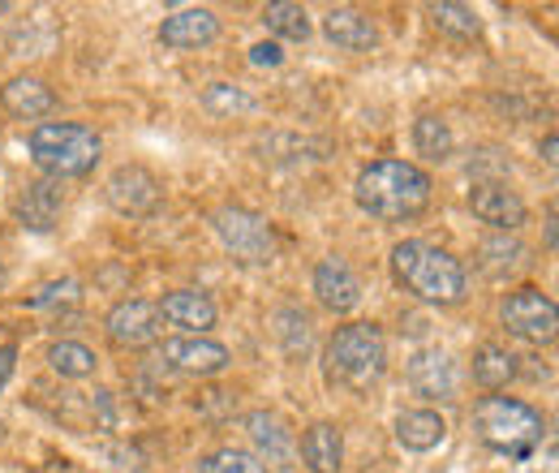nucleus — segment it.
Here are the masks:
<instances>
[{"label": "nucleus", "mask_w": 559, "mask_h": 473, "mask_svg": "<svg viewBox=\"0 0 559 473\" xmlns=\"http://www.w3.org/2000/svg\"><path fill=\"white\" fill-rule=\"evenodd\" d=\"M357 206L374 220H418L430 206V177L409 159H379L357 173Z\"/></svg>", "instance_id": "1"}, {"label": "nucleus", "mask_w": 559, "mask_h": 473, "mask_svg": "<svg viewBox=\"0 0 559 473\" xmlns=\"http://www.w3.org/2000/svg\"><path fill=\"white\" fill-rule=\"evenodd\" d=\"M392 271L396 284L405 293H414L418 301H435V306H456L465 297V268L426 241H401L392 250Z\"/></svg>", "instance_id": "2"}, {"label": "nucleus", "mask_w": 559, "mask_h": 473, "mask_svg": "<svg viewBox=\"0 0 559 473\" xmlns=\"http://www.w3.org/2000/svg\"><path fill=\"white\" fill-rule=\"evenodd\" d=\"M26 142H31V159L57 181L91 173L99 164V151H104V138L82 121H44L31 130Z\"/></svg>", "instance_id": "3"}, {"label": "nucleus", "mask_w": 559, "mask_h": 473, "mask_svg": "<svg viewBox=\"0 0 559 473\" xmlns=\"http://www.w3.org/2000/svg\"><path fill=\"white\" fill-rule=\"evenodd\" d=\"M383 366H388V344H383V332L374 323L336 328V336L328 340V348H323V370L341 388L361 392V388L379 383Z\"/></svg>", "instance_id": "4"}, {"label": "nucleus", "mask_w": 559, "mask_h": 473, "mask_svg": "<svg viewBox=\"0 0 559 473\" xmlns=\"http://www.w3.org/2000/svg\"><path fill=\"white\" fill-rule=\"evenodd\" d=\"M474 426H478V439L487 448L508 452V457H530V448L547 430L538 409H530L525 401H512V397H483L474 409Z\"/></svg>", "instance_id": "5"}, {"label": "nucleus", "mask_w": 559, "mask_h": 473, "mask_svg": "<svg viewBox=\"0 0 559 473\" xmlns=\"http://www.w3.org/2000/svg\"><path fill=\"white\" fill-rule=\"evenodd\" d=\"M215 224V237L219 246L237 259V263H250V268H267L276 259V233L263 215L246 211V206H219L211 215Z\"/></svg>", "instance_id": "6"}, {"label": "nucleus", "mask_w": 559, "mask_h": 473, "mask_svg": "<svg viewBox=\"0 0 559 473\" xmlns=\"http://www.w3.org/2000/svg\"><path fill=\"white\" fill-rule=\"evenodd\" d=\"M499 319L508 328V336L530 340V344H551L559 336V310L543 288H516L503 297Z\"/></svg>", "instance_id": "7"}, {"label": "nucleus", "mask_w": 559, "mask_h": 473, "mask_svg": "<svg viewBox=\"0 0 559 473\" xmlns=\"http://www.w3.org/2000/svg\"><path fill=\"white\" fill-rule=\"evenodd\" d=\"M104 199H108L112 211H121V215H130V220H142V215L159 211V203H164V186H159L155 173H146L142 164H121V168L108 177Z\"/></svg>", "instance_id": "8"}, {"label": "nucleus", "mask_w": 559, "mask_h": 473, "mask_svg": "<svg viewBox=\"0 0 559 473\" xmlns=\"http://www.w3.org/2000/svg\"><path fill=\"white\" fill-rule=\"evenodd\" d=\"M108 336L117 340L121 348H146L155 344L159 332H164V319H159V306L155 301H142V297H130V301H117L104 319Z\"/></svg>", "instance_id": "9"}, {"label": "nucleus", "mask_w": 559, "mask_h": 473, "mask_svg": "<svg viewBox=\"0 0 559 473\" xmlns=\"http://www.w3.org/2000/svg\"><path fill=\"white\" fill-rule=\"evenodd\" d=\"M469 211L490 224L495 233H516L521 224H525V203H521V194L516 190H508L503 181H478L474 190H469Z\"/></svg>", "instance_id": "10"}, {"label": "nucleus", "mask_w": 559, "mask_h": 473, "mask_svg": "<svg viewBox=\"0 0 559 473\" xmlns=\"http://www.w3.org/2000/svg\"><path fill=\"white\" fill-rule=\"evenodd\" d=\"M164 362H168L173 370H181V375L207 379V375H219V370L228 366V348H224L219 340H207V336L164 340Z\"/></svg>", "instance_id": "11"}, {"label": "nucleus", "mask_w": 559, "mask_h": 473, "mask_svg": "<svg viewBox=\"0 0 559 473\" xmlns=\"http://www.w3.org/2000/svg\"><path fill=\"white\" fill-rule=\"evenodd\" d=\"M314 293H319V301L332 310V315H349L357 310V301H361V280L353 275V268L345 259H323L319 268H314Z\"/></svg>", "instance_id": "12"}, {"label": "nucleus", "mask_w": 559, "mask_h": 473, "mask_svg": "<svg viewBox=\"0 0 559 473\" xmlns=\"http://www.w3.org/2000/svg\"><path fill=\"white\" fill-rule=\"evenodd\" d=\"M0 108L13 121H39V117H48L57 108V95H52V86L44 78H26L22 73V78H9L0 86Z\"/></svg>", "instance_id": "13"}, {"label": "nucleus", "mask_w": 559, "mask_h": 473, "mask_svg": "<svg viewBox=\"0 0 559 473\" xmlns=\"http://www.w3.org/2000/svg\"><path fill=\"white\" fill-rule=\"evenodd\" d=\"M215 39H219V17L211 9H177L159 26L164 48H207Z\"/></svg>", "instance_id": "14"}, {"label": "nucleus", "mask_w": 559, "mask_h": 473, "mask_svg": "<svg viewBox=\"0 0 559 473\" xmlns=\"http://www.w3.org/2000/svg\"><path fill=\"white\" fill-rule=\"evenodd\" d=\"M246 430H250L254 457H259L263 465H288V461H293V448H297V444H293V430H288L284 417L259 409V413L246 417Z\"/></svg>", "instance_id": "15"}, {"label": "nucleus", "mask_w": 559, "mask_h": 473, "mask_svg": "<svg viewBox=\"0 0 559 473\" xmlns=\"http://www.w3.org/2000/svg\"><path fill=\"white\" fill-rule=\"evenodd\" d=\"M323 35H328L336 48H345V52H374V48H379V31H374V22H370L361 9H349V4L328 9V17H323Z\"/></svg>", "instance_id": "16"}, {"label": "nucleus", "mask_w": 559, "mask_h": 473, "mask_svg": "<svg viewBox=\"0 0 559 473\" xmlns=\"http://www.w3.org/2000/svg\"><path fill=\"white\" fill-rule=\"evenodd\" d=\"M409 383L418 397H430V401H456V366L448 353L439 348H426L409 362Z\"/></svg>", "instance_id": "17"}, {"label": "nucleus", "mask_w": 559, "mask_h": 473, "mask_svg": "<svg viewBox=\"0 0 559 473\" xmlns=\"http://www.w3.org/2000/svg\"><path fill=\"white\" fill-rule=\"evenodd\" d=\"M301 461L310 473H341L345 465V435L332 422H314L301 435Z\"/></svg>", "instance_id": "18"}, {"label": "nucleus", "mask_w": 559, "mask_h": 473, "mask_svg": "<svg viewBox=\"0 0 559 473\" xmlns=\"http://www.w3.org/2000/svg\"><path fill=\"white\" fill-rule=\"evenodd\" d=\"M159 319L173 323V328H190V332H207L215 328V306H211L207 293L199 288H177L159 301Z\"/></svg>", "instance_id": "19"}, {"label": "nucleus", "mask_w": 559, "mask_h": 473, "mask_svg": "<svg viewBox=\"0 0 559 473\" xmlns=\"http://www.w3.org/2000/svg\"><path fill=\"white\" fill-rule=\"evenodd\" d=\"M61 186L57 181H35V186H26L22 194H17V220L26 224V228H35V233H48L52 224H57V215H61Z\"/></svg>", "instance_id": "20"}, {"label": "nucleus", "mask_w": 559, "mask_h": 473, "mask_svg": "<svg viewBox=\"0 0 559 473\" xmlns=\"http://www.w3.org/2000/svg\"><path fill=\"white\" fill-rule=\"evenodd\" d=\"M443 435H448V422H443L435 409H409V413L396 417V439H401V448H409V452H430V448H439Z\"/></svg>", "instance_id": "21"}, {"label": "nucleus", "mask_w": 559, "mask_h": 473, "mask_svg": "<svg viewBox=\"0 0 559 473\" xmlns=\"http://www.w3.org/2000/svg\"><path fill=\"white\" fill-rule=\"evenodd\" d=\"M521 357H512L508 348H499V344H483L478 353H474V379H478V388H487V392H499V388H508L512 379H516V366Z\"/></svg>", "instance_id": "22"}, {"label": "nucleus", "mask_w": 559, "mask_h": 473, "mask_svg": "<svg viewBox=\"0 0 559 473\" xmlns=\"http://www.w3.org/2000/svg\"><path fill=\"white\" fill-rule=\"evenodd\" d=\"M414 146H418V155L426 159H435V164H443V159H452V130H448V121L443 117H435V113H426L414 121Z\"/></svg>", "instance_id": "23"}, {"label": "nucleus", "mask_w": 559, "mask_h": 473, "mask_svg": "<svg viewBox=\"0 0 559 473\" xmlns=\"http://www.w3.org/2000/svg\"><path fill=\"white\" fill-rule=\"evenodd\" d=\"M263 22H267V31L280 35V39H293V44H306V39H310V17H306V9L293 4V0L267 4V9H263Z\"/></svg>", "instance_id": "24"}, {"label": "nucleus", "mask_w": 559, "mask_h": 473, "mask_svg": "<svg viewBox=\"0 0 559 473\" xmlns=\"http://www.w3.org/2000/svg\"><path fill=\"white\" fill-rule=\"evenodd\" d=\"M48 366L57 375H66V379H86V375H95V353L86 344H78V340H57L48 348Z\"/></svg>", "instance_id": "25"}, {"label": "nucleus", "mask_w": 559, "mask_h": 473, "mask_svg": "<svg viewBox=\"0 0 559 473\" xmlns=\"http://www.w3.org/2000/svg\"><path fill=\"white\" fill-rule=\"evenodd\" d=\"M276 336L288 357H306V353H310V340H314V332H310V315L297 310V306H284V310L276 315Z\"/></svg>", "instance_id": "26"}, {"label": "nucleus", "mask_w": 559, "mask_h": 473, "mask_svg": "<svg viewBox=\"0 0 559 473\" xmlns=\"http://www.w3.org/2000/svg\"><path fill=\"white\" fill-rule=\"evenodd\" d=\"M430 17H435L439 31L456 35V39H478V31H483V17H478L469 4H452V0H443V4H430Z\"/></svg>", "instance_id": "27"}, {"label": "nucleus", "mask_w": 559, "mask_h": 473, "mask_svg": "<svg viewBox=\"0 0 559 473\" xmlns=\"http://www.w3.org/2000/svg\"><path fill=\"white\" fill-rule=\"evenodd\" d=\"M203 108L215 117H237V113H254V95H246L233 82H211L203 91Z\"/></svg>", "instance_id": "28"}, {"label": "nucleus", "mask_w": 559, "mask_h": 473, "mask_svg": "<svg viewBox=\"0 0 559 473\" xmlns=\"http://www.w3.org/2000/svg\"><path fill=\"white\" fill-rule=\"evenodd\" d=\"M203 473H267V465L254 457V452H241V448H219L203 461Z\"/></svg>", "instance_id": "29"}, {"label": "nucleus", "mask_w": 559, "mask_h": 473, "mask_svg": "<svg viewBox=\"0 0 559 473\" xmlns=\"http://www.w3.org/2000/svg\"><path fill=\"white\" fill-rule=\"evenodd\" d=\"M483 255H490L487 259L490 275L512 271V268H521V263H525V246H521V241H490V246H483Z\"/></svg>", "instance_id": "30"}, {"label": "nucleus", "mask_w": 559, "mask_h": 473, "mask_svg": "<svg viewBox=\"0 0 559 473\" xmlns=\"http://www.w3.org/2000/svg\"><path fill=\"white\" fill-rule=\"evenodd\" d=\"M57 301H78V284H73V280H61V284L39 288V293H35L26 306H35V310H39V306H57Z\"/></svg>", "instance_id": "31"}, {"label": "nucleus", "mask_w": 559, "mask_h": 473, "mask_svg": "<svg viewBox=\"0 0 559 473\" xmlns=\"http://www.w3.org/2000/svg\"><path fill=\"white\" fill-rule=\"evenodd\" d=\"M250 61H254L259 69H276L280 61H284V48H280L276 39H267V44H254V48H250Z\"/></svg>", "instance_id": "32"}, {"label": "nucleus", "mask_w": 559, "mask_h": 473, "mask_svg": "<svg viewBox=\"0 0 559 473\" xmlns=\"http://www.w3.org/2000/svg\"><path fill=\"white\" fill-rule=\"evenodd\" d=\"M13 362H17V348H13V344H4V348H0V388H4V383H9V375H13Z\"/></svg>", "instance_id": "33"}, {"label": "nucleus", "mask_w": 559, "mask_h": 473, "mask_svg": "<svg viewBox=\"0 0 559 473\" xmlns=\"http://www.w3.org/2000/svg\"><path fill=\"white\" fill-rule=\"evenodd\" d=\"M556 146H559L556 134H547V142H543V159H547L551 168H556V159H559V155H556Z\"/></svg>", "instance_id": "34"}, {"label": "nucleus", "mask_w": 559, "mask_h": 473, "mask_svg": "<svg viewBox=\"0 0 559 473\" xmlns=\"http://www.w3.org/2000/svg\"><path fill=\"white\" fill-rule=\"evenodd\" d=\"M547 246H551V250H556V211H551V215H547Z\"/></svg>", "instance_id": "35"}, {"label": "nucleus", "mask_w": 559, "mask_h": 473, "mask_svg": "<svg viewBox=\"0 0 559 473\" xmlns=\"http://www.w3.org/2000/svg\"><path fill=\"white\" fill-rule=\"evenodd\" d=\"M4 435H9V430H4V417H0V439H4Z\"/></svg>", "instance_id": "36"}, {"label": "nucleus", "mask_w": 559, "mask_h": 473, "mask_svg": "<svg viewBox=\"0 0 559 473\" xmlns=\"http://www.w3.org/2000/svg\"><path fill=\"white\" fill-rule=\"evenodd\" d=\"M4 280H9V275H4V268H0V288H4Z\"/></svg>", "instance_id": "37"}, {"label": "nucleus", "mask_w": 559, "mask_h": 473, "mask_svg": "<svg viewBox=\"0 0 559 473\" xmlns=\"http://www.w3.org/2000/svg\"><path fill=\"white\" fill-rule=\"evenodd\" d=\"M0 13H9V4H4V0H0Z\"/></svg>", "instance_id": "38"}]
</instances>
